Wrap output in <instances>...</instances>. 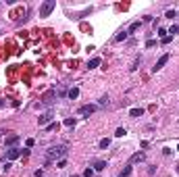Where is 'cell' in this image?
Returning <instances> with one entry per match:
<instances>
[{"instance_id": "9", "label": "cell", "mask_w": 179, "mask_h": 177, "mask_svg": "<svg viewBox=\"0 0 179 177\" xmlns=\"http://www.w3.org/2000/svg\"><path fill=\"white\" fill-rule=\"evenodd\" d=\"M129 115H131V117H142V115H144V108H131Z\"/></svg>"}, {"instance_id": "27", "label": "cell", "mask_w": 179, "mask_h": 177, "mask_svg": "<svg viewBox=\"0 0 179 177\" xmlns=\"http://www.w3.org/2000/svg\"><path fill=\"white\" fill-rule=\"evenodd\" d=\"M0 106H4V102H2V100H0Z\"/></svg>"}, {"instance_id": "22", "label": "cell", "mask_w": 179, "mask_h": 177, "mask_svg": "<svg viewBox=\"0 0 179 177\" xmlns=\"http://www.w3.org/2000/svg\"><path fill=\"white\" fill-rule=\"evenodd\" d=\"M177 31H179V25H173V27L169 29V33H177Z\"/></svg>"}, {"instance_id": "13", "label": "cell", "mask_w": 179, "mask_h": 177, "mask_svg": "<svg viewBox=\"0 0 179 177\" xmlns=\"http://www.w3.org/2000/svg\"><path fill=\"white\" fill-rule=\"evenodd\" d=\"M98 65H100V58H92V60L87 63V67H90V69H96Z\"/></svg>"}, {"instance_id": "14", "label": "cell", "mask_w": 179, "mask_h": 177, "mask_svg": "<svg viewBox=\"0 0 179 177\" xmlns=\"http://www.w3.org/2000/svg\"><path fill=\"white\" fill-rule=\"evenodd\" d=\"M127 31H121V33H117V38H115V42H123V40H127Z\"/></svg>"}, {"instance_id": "12", "label": "cell", "mask_w": 179, "mask_h": 177, "mask_svg": "<svg viewBox=\"0 0 179 177\" xmlns=\"http://www.w3.org/2000/svg\"><path fill=\"white\" fill-rule=\"evenodd\" d=\"M77 96H79V90H77V87H71V90H69V98H71V100H75Z\"/></svg>"}, {"instance_id": "19", "label": "cell", "mask_w": 179, "mask_h": 177, "mask_svg": "<svg viewBox=\"0 0 179 177\" xmlns=\"http://www.w3.org/2000/svg\"><path fill=\"white\" fill-rule=\"evenodd\" d=\"M92 175H94V169H85L83 171V177H92Z\"/></svg>"}, {"instance_id": "26", "label": "cell", "mask_w": 179, "mask_h": 177, "mask_svg": "<svg viewBox=\"0 0 179 177\" xmlns=\"http://www.w3.org/2000/svg\"><path fill=\"white\" fill-rule=\"evenodd\" d=\"M48 129H50V131H52V129H58V123H50V125H48Z\"/></svg>"}, {"instance_id": "6", "label": "cell", "mask_w": 179, "mask_h": 177, "mask_svg": "<svg viewBox=\"0 0 179 177\" xmlns=\"http://www.w3.org/2000/svg\"><path fill=\"white\" fill-rule=\"evenodd\" d=\"M50 119H52V115H50V113H44V115H40L38 123H40V125H48V123H50Z\"/></svg>"}, {"instance_id": "1", "label": "cell", "mask_w": 179, "mask_h": 177, "mask_svg": "<svg viewBox=\"0 0 179 177\" xmlns=\"http://www.w3.org/2000/svg\"><path fill=\"white\" fill-rule=\"evenodd\" d=\"M67 146H52V148H48V154H46V165L48 163H52V161H60L63 156H67Z\"/></svg>"}, {"instance_id": "7", "label": "cell", "mask_w": 179, "mask_h": 177, "mask_svg": "<svg viewBox=\"0 0 179 177\" xmlns=\"http://www.w3.org/2000/svg\"><path fill=\"white\" fill-rule=\"evenodd\" d=\"M140 25H142V21H133V23H131V27H129V31H127V33H136V31L140 29Z\"/></svg>"}, {"instance_id": "2", "label": "cell", "mask_w": 179, "mask_h": 177, "mask_svg": "<svg viewBox=\"0 0 179 177\" xmlns=\"http://www.w3.org/2000/svg\"><path fill=\"white\" fill-rule=\"evenodd\" d=\"M54 9H56V2H54V0H46V2L40 6V17H48Z\"/></svg>"}, {"instance_id": "25", "label": "cell", "mask_w": 179, "mask_h": 177, "mask_svg": "<svg viewBox=\"0 0 179 177\" xmlns=\"http://www.w3.org/2000/svg\"><path fill=\"white\" fill-rule=\"evenodd\" d=\"M100 104H102V106H106V104H108V96H104V98L100 100Z\"/></svg>"}, {"instance_id": "10", "label": "cell", "mask_w": 179, "mask_h": 177, "mask_svg": "<svg viewBox=\"0 0 179 177\" xmlns=\"http://www.w3.org/2000/svg\"><path fill=\"white\" fill-rule=\"evenodd\" d=\"M17 142H19V136H9L6 138V146H15Z\"/></svg>"}, {"instance_id": "28", "label": "cell", "mask_w": 179, "mask_h": 177, "mask_svg": "<svg viewBox=\"0 0 179 177\" xmlns=\"http://www.w3.org/2000/svg\"><path fill=\"white\" fill-rule=\"evenodd\" d=\"M71 177H79V175H71Z\"/></svg>"}, {"instance_id": "5", "label": "cell", "mask_w": 179, "mask_h": 177, "mask_svg": "<svg viewBox=\"0 0 179 177\" xmlns=\"http://www.w3.org/2000/svg\"><path fill=\"white\" fill-rule=\"evenodd\" d=\"M169 58H171V56H169V54H163V56H161V58H158V60H156V65H154V71H161V69H163V67H165V65H167V63H169Z\"/></svg>"}, {"instance_id": "15", "label": "cell", "mask_w": 179, "mask_h": 177, "mask_svg": "<svg viewBox=\"0 0 179 177\" xmlns=\"http://www.w3.org/2000/svg\"><path fill=\"white\" fill-rule=\"evenodd\" d=\"M104 167H106V163H104V161H96V163H94V169H96V171H102Z\"/></svg>"}, {"instance_id": "18", "label": "cell", "mask_w": 179, "mask_h": 177, "mask_svg": "<svg viewBox=\"0 0 179 177\" xmlns=\"http://www.w3.org/2000/svg\"><path fill=\"white\" fill-rule=\"evenodd\" d=\"M65 125L67 127H75V119H65Z\"/></svg>"}, {"instance_id": "8", "label": "cell", "mask_w": 179, "mask_h": 177, "mask_svg": "<svg viewBox=\"0 0 179 177\" xmlns=\"http://www.w3.org/2000/svg\"><path fill=\"white\" fill-rule=\"evenodd\" d=\"M140 161H144V154H142V152L133 154V156H131V161H129V165H133V163H140Z\"/></svg>"}, {"instance_id": "24", "label": "cell", "mask_w": 179, "mask_h": 177, "mask_svg": "<svg viewBox=\"0 0 179 177\" xmlns=\"http://www.w3.org/2000/svg\"><path fill=\"white\" fill-rule=\"evenodd\" d=\"M171 40H173V36H167V38H163V44H169Z\"/></svg>"}, {"instance_id": "11", "label": "cell", "mask_w": 179, "mask_h": 177, "mask_svg": "<svg viewBox=\"0 0 179 177\" xmlns=\"http://www.w3.org/2000/svg\"><path fill=\"white\" fill-rule=\"evenodd\" d=\"M131 171H133V167H131V165H127V167L121 171V175H119V177H129V175H131Z\"/></svg>"}, {"instance_id": "16", "label": "cell", "mask_w": 179, "mask_h": 177, "mask_svg": "<svg viewBox=\"0 0 179 177\" xmlns=\"http://www.w3.org/2000/svg\"><path fill=\"white\" fill-rule=\"evenodd\" d=\"M125 134H127V131H125V127H119V129L115 131V136H117V138H123Z\"/></svg>"}, {"instance_id": "23", "label": "cell", "mask_w": 179, "mask_h": 177, "mask_svg": "<svg viewBox=\"0 0 179 177\" xmlns=\"http://www.w3.org/2000/svg\"><path fill=\"white\" fill-rule=\"evenodd\" d=\"M146 46H148V48H152V46H156V42H154V40H148V42H146Z\"/></svg>"}, {"instance_id": "20", "label": "cell", "mask_w": 179, "mask_h": 177, "mask_svg": "<svg viewBox=\"0 0 179 177\" xmlns=\"http://www.w3.org/2000/svg\"><path fill=\"white\" fill-rule=\"evenodd\" d=\"M167 33H169V31H167L165 27H161V29H158V36H161V38H167Z\"/></svg>"}, {"instance_id": "4", "label": "cell", "mask_w": 179, "mask_h": 177, "mask_svg": "<svg viewBox=\"0 0 179 177\" xmlns=\"http://www.w3.org/2000/svg\"><path fill=\"white\" fill-rule=\"evenodd\" d=\"M21 154H23V150H19V148H11L9 152H6V161L11 163V161H15V159H19Z\"/></svg>"}, {"instance_id": "21", "label": "cell", "mask_w": 179, "mask_h": 177, "mask_svg": "<svg viewBox=\"0 0 179 177\" xmlns=\"http://www.w3.org/2000/svg\"><path fill=\"white\" fill-rule=\"evenodd\" d=\"M65 165H67V163H65V159H60V161H58V163H56V167H58V169H63V167H65Z\"/></svg>"}, {"instance_id": "3", "label": "cell", "mask_w": 179, "mask_h": 177, "mask_svg": "<svg viewBox=\"0 0 179 177\" xmlns=\"http://www.w3.org/2000/svg\"><path fill=\"white\" fill-rule=\"evenodd\" d=\"M96 104H83L81 108H79V115H83V117H90V115H94L96 113Z\"/></svg>"}, {"instance_id": "17", "label": "cell", "mask_w": 179, "mask_h": 177, "mask_svg": "<svg viewBox=\"0 0 179 177\" xmlns=\"http://www.w3.org/2000/svg\"><path fill=\"white\" fill-rule=\"evenodd\" d=\"M108 144H110V140H108V138L100 140V148H108Z\"/></svg>"}]
</instances>
